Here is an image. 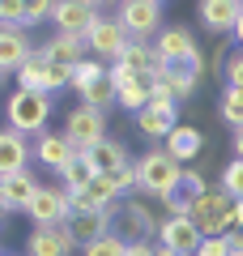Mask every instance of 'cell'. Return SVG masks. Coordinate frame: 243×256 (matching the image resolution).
<instances>
[{
    "instance_id": "cell-1",
    "label": "cell",
    "mask_w": 243,
    "mask_h": 256,
    "mask_svg": "<svg viewBox=\"0 0 243 256\" xmlns=\"http://www.w3.org/2000/svg\"><path fill=\"white\" fill-rule=\"evenodd\" d=\"M136 171H141V192H145V196L166 201V196L184 192V175H188V166H180L162 146H154V150H145V154L136 158Z\"/></svg>"
},
{
    "instance_id": "cell-22",
    "label": "cell",
    "mask_w": 243,
    "mask_h": 256,
    "mask_svg": "<svg viewBox=\"0 0 243 256\" xmlns=\"http://www.w3.org/2000/svg\"><path fill=\"white\" fill-rule=\"evenodd\" d=\"M86 158L94 162V171H98V175H120L128 162H132V158H128V146H124V141H116V137H107L102 146H94Z\"/></svg>"
},
{
    "instance_id": "cell-33",
    "label": "cell",
    "mask_w": 243,
    "mask_h": 256,
    "mask_svg": "<svg viewBox=\"0 0 243 256\" xmlns=\"http://www.w3.org/2000/svg\"><path fill=\"white\" fill-rule=\"evenodd\" d=\"M128 256H158L154 239H128Z\"/></svg>"
},
{
    "instance_id": "cell-24",
    "label": "cell",
    "mask_w": 243,
    "mask_h": 256,
    "mask_svg": "<svg viewBox=\"0 0 243 256\" xmlns=\"http://www.w3.org/2000/svg\"><path fill=\"white\" fill-rule=\"evenodd\" d=\"M94 180H98V171H94V162H90L86 154H77L68 166H64V175H60V184H64L68 192H81V188H90Z\"/></svg>"
},
{
    "instance_id": "cell-36",
    "label": "cell",
    "mask_w": 243,
    "mask_h": 256,
    "mask_svg": "<svg viewBox=\"0 0 243 256\" xmlns=\"http://www.w3.org/2000/svg\"><path fill=\"white\" fill-rule=\"evenodd\" d=\"M158 256H175V252H171V248H162V244H158Z\"/></svg>"
},
{
    "instance_id": "cell-26",
    "label": "cell",
    "mask_w": 243,
    "mask_h": 256,
    "mask_svg": "<svg viewBox=\"0 0 243 256\" xmlns=\"http://www.w3.org/2000/svg\"><path fill=\"white\" fill-rule=\"evenodd\" d=\"M218 116L226 120V128L243 132V90H230V86H226V90H222V102H218Z\"/></svg>"
},
{
    "instance_id": "cell-17",
    "label": "cell",
    "mask_w": 243,
    "mask_h": 256,
    "mask_svg": "<svg viewBox=\"0 0 243 256\" xmlns=\"http://www.w3.org/2000/svg\"><path fill=\"white\" fill-rule=\"evenodd\" d=\"M162 150H166L180 166H192L200 154H205V132H200V128H192V124H180L171 137L162 141Z\"/></svg>"
},
{
    "instance_id": "cell-12",
    "label": "cell",
    "mask_w": 243,
    "mask_h": 256,
    "mask_svg": "<svg viewBox=\"0 0 243 256\" xmlns=\"http://www.w3.org/2000/svg\"><path fill=\"white\" fill-rule=\"evenodd\" d=\"M38 188H43V184H38L30 171H22V175H0V214H26L30 205H34Z\"/></svg>"
},
{
    "instance_id": "cell-29",
    "label": "cell",
    "mask_w": 243,
    "mask_h": 256,
    "mask_svg": "<svg viewBox=\"0 0 243 256\" xmlns=\"http://www.w3.org/2000/svg\"><path fill=\"white\" fill-rule=\"evenodd\" d=\"M86 256H128V239L120 235V230H111L107 239H98V244H90V248H81Z\"/></svg>"
},
{
    "instance_id": "cell-21",
    "label": "cell",
    "mask_w": 243,
    "mask_h": 256,
    "mask_svg": "<svg viewBox=\"0 0 243 256\" xmlns=\"http://www.w3.org/2000/svg\"><path fill=\"white\" fill-rule=\"evenodd\" d=\"M34 158L43 166H52L56 175H64V166L77 158V150L64 141V132H47V137H38V146H34Z\"/></svg>"
},
{
    "instance_id": "cell-28",
    "label": "cell",
    "mask_w": 243,
    "mask_h": 256,
    "mask_svg": "<svg viewBox=\"0 0 243 256\" xmlns=\"http://www.w3.org/2000/svg\"><path fill=\"white\" fill-rule=\"evenodd\" d=\"M218 188H222L226 196H234V201H243V162H239V158H230V162H226Z\"/></svg>"
},
{
    "instance_id": "cell-35",
    "label": "cell",
    "mask_w": 243,
    "mask_h": 256,
    "mask_svg": "<svg viewBox=\"0 0 243 256\" xmlns=\"http://www.w3.org/2000/svg\"><path fill=\"white\" fill-rule=\"evenodd\" d=\"M234 38H239V52H243V18H239V30H234Z\"/></svg>"
},
{
    "instance_id": "cell-11",
    "label": "cell",
    "mask_w": 243,
    "mask_h": 256,
    "mask_svg": "<svg viewBox=\"0 0 243 256\" xmlns=\"http://www.w3.org/2000/svg\"><path fill=\"white\" fill-rule=\"evenodd\" d=\"M30 60H34V43L26 38V30L0 26V77H18Z\"/></svg>"
},
{
    "instance_id": "cell-23",
    "label": "cell",
    "mask_w": 243,
    "mask_h": 256,
    "mask_svg": "<svg viewBox=\"0 0 243 256\" xmlns=\"http://www.w3.org/2000/svg\"><path fill=\"white\" fill-rule=\"evenodd\" d=\"M52 77H56V64L52 60H43V56L34 52V60L26 64L18 73V90H30V94H52ZM56 98V94H52Z\"/></svg>"
},
{
    "instance_id": "cell-18",
    "label": "cell",
    "mask_w": 243,
    "mask_h": 256,
    "mask_svg": "<svg viewBox=\"0 0 243 256\" xmlns=\"http://www.w3.org/2000/svg\"><path fill=\"white\" fill-rule=\"evenodd\" d=\"M116 218H120V210H107V214H72L68 230L77 235L81 248H90V244H98V239H107L111 230H116Z\"/></svg>"
},
{
    "instance_id": "cell-5",
    "label": "cell",
    "mask_w": 243,
    "mask_h": 256,
    "mask_svg": "<svg viewBox=\"0 0 243 256\" xmlns=\"http://www.w3.org/2000/svg\"><path fill=\"white\" fill-rule=\"evenodd\" d=\"M102 18H107V13H102L94 0H56L52 26H56V34H64V38H90Z\"/></svg>"
},
{
    "instance_id": "cell-37",
    "label": "cell",
    "mask_w": 243,
    "mask_h": 256,
    "mask_svg": "<svg viewBox=\"0 0 243 256\" xmlns=\"http://www.w3.org/2000/svg\"><path fill=\"white\" fill-rule=\"evenodd\" d=\"M4 256H18V252H4Z\"/></svg>"
},
{
    "instance_id": "cell-13",
    "label": "cell",
    "mask_w": 243,
    "mask_h": 256,
    "mask_svg": "<svg viewBox=\"0 0 243 256\" xmlns=\"http://www.w3.org/2000/svg\"><path fill=\"white\" fill-rule=\"evenodd\" d=\"M158 244H162V248H171L175 256H196L200 244H205V235L196 230V222H192V218H162Z\"/></svg>"
},
{
    "instance_id": "cell-32",
    "label": "cell",
    "mask_w": 243,
    "mask_h": 256,
    "mask_svg": "<svg viewBox=\"0 0 243 256\" xmlns=\"http://www.w3.org/2000/svg\"><path fill=\"white\" fill-rule=\"evenodd\" d=\"M196 256H230V239H226V235H214V239H205Z\"/></svg>"
},
{
    "instance_id": "cell-6",
    "label": "cell",
    "mask_w": 243,
    "mask_h": 256,
    "mask_svg": "<svg viewBox=\"0 0 243 256\" xmlns=\"http://www.w3.org/2000/svg\"><path fill=\"white\" fill-rule=\"evenodd\" d=\"M154 47H158V60L166 64V68H175V64L205 68V56H200V47H196V34H192V26H166L158 38H154Z\"/></svg>"
},
{
    "instance_id": "cell-34",
    "label": "cell",
    "mask_w": 243,
    "mask_h": 256,
    "mask_svg": "<svg viewBox=\"0 0 243 256\" xmlns=\"http://www.w3.org/2000/svg\"><path fill=\"white\" fill-rule=\"evenodd\" d=\"M234 158L243 162V132H234Z\"/></svg>"
},
{
    "instance_id": "cell-9",
    "label": "cell",
    "mask_w": 243,
    "mask_h": 256,
    "mask_svg": "<svg viewBox=\"0 0 243 256\" xmlns=\"http://www.w3.org/2000/svg\"><path fill=\"white\" fill-rule=\"evenodd\" d=\"M86 43H90V60L120 64V60H124V52L132 47V34L124 30V22H120V18H102Z\"/></svg>"
},
{
    "instance_id": "cell-4",
    "label": "cell",
    "mask_w": 243,
    "mask_h": 256,
    "mask_svg": "<svg viewBox=\"0 0 243 256\" xmlns=\"http://www.w3.org/2000/svg\"><path fill=\"white\" fill-rule=\"evenodd\" d=\"M116 18L124 22V30L132 34V43H154L166 30V9L162 0H124L116 9Z\"/></svg>"
},
{
    "instance_id": "cell-16",
    "label": "cell",
    "mask_w": 243,
    "mask_h": 256,
    "mask_svg": "<svg viewBox=\"0 0 243 256\" xmlns=\"http://www.w3.org/2000/svg\"><path fill=\"white\" fill-rule=\"evenodd\" d=\"M136 128H141V137H150V141H166L180 128V102H158L154 98L150 107L136 116Z\"/></svg>"
},
{
    "instance_id": "cell-19",
    "label": "cell",
    "mask_w": 243,
    "mask_h": 256,
    "mask_svg": "<svg viewBox=\"0 0 243 256\" xmlns=\"http://www.w3.org/2000/svg\"><path fill=\"white\" fill-rule=\"evenodd\" d=\"M38 56L52 60V64H60V68H77L81 60H90V43H86V38H64V34H56V38H47V43L38 47Z\"/></svg>"
},
{
    "instance_id": "cell-10",
    "label": "cell",
    "mask_w": 243,
    "mask_h": 256,
    "mask_svg": "<svg viewBox=\"0 0 243 256\" xmlns=\"http://www.w3.org/2000/svg\"><path fill=\"white\" fill-rule=\"evenodd\" d=\"M77 235L68 230V222L64 226H30L26 235V252L22 256H72L77 252Z\"/></svg>"
},
{
    "instance_id": "cell-30",
    "label": "cell",
    "mask_w": 243,
    "mask_h": 256,
    "mask_svg": "<svg viewBox=\"0 0 243 256\" xmlns=\"http://www.w3.org/2000/svg\"><path fill=\"white\" fill-rule=\"evenodd\" d=\"M222 82L230 86V90H243V52H239V47H234V52H230V60H226Z\"/></svg>"
},
{
    "instance_id": "cell-25",
    "label": "cell",
    "mask_w": 243,
    "mask_h": 256,
    "mask_svg": "<svg viewBox=\"0 0 243 256\" xmlns=\"http://www.w3.org/2000/svg\"><path fill=\"white\" fill-rule=\"evenodd\" d=\"M86 107H94V111H111V107H120V94H116V86H111V73L102 77V82H94V86H86V90L77 94Z\"/></svg>"
},
{
    "instance_id": "cell-2",
    "label": "cell",
    "mask_w": 243,
    "mask_h": 256,
    "mask_svg": "<svg viewBox=\"0 0 243 256\" xmlns=\"http://www.w3.org/2000/svg\"><path fill=\"white\" fill-rule=\"evenodd\" d=\"M52 111H56V98L52 94H30V90H13L9 98V128L22 132V137H47L52 132Z\"/></svg>"
},
{
    "instance_id": "cell-15",
    "label": "cell",
    "mask_w": 243,
    "mask_h": 256,
    "mask_svg": "<svg viewBox=\"0 0 243 256\" xmlns=\"http://www.w3.org/2000/svg\"><path fill=\"white\" fill-rule=\"evenodd\" d=\"M243 18V0H200L196 4V22L214 34H234Z\"/></svg>"
},
{
    "instance_id": "cell-27",
    "label": "cell",
    "mask_w": 243,
    "mask_h": 256,
    "mask_svg": "<svg viewBox=\"0 0 243 256\" xmlns=\"http://www.w3.org/2000/svg\"><path fill=\"white\" fill-rule=\"evenodd\" d=\"M107 73H111V64H102V60H81L77 68H72V94H81L86 86L102 82Z\"/></svg>"
},
{
    "instance_id": "cell-14",
    "label": "cell",
    "mask_w": 243,
    "mask_h": 256,
    "mask_svg": "<svg viewBox=\"0 0 243 256\" xmlns=\"http://www.w3.org/2000/svg\"><path fill=\"white\" fill-rule=\"evenodd\" d=\"M120 218H124V239H154V244H158L162 218L141 201V196H128V201L120 205Z\"/></svg>"
},
{
    "instance_id": "cell-20",
    "label": "cell",
    "mask_w": 243,
    "mask_h": 256,
    "mask_svg": "<svg viewBox=\"0 0 243 256\" xmlns=\"http://www.w3.org/2000/svg\"><path fill=\"white\" fill-rule=\"evenodd\" d=\"M26 162H30V141L13 128H4L0 132V175H22Z\"/></svg>"
},
{
    "instance_id": "cell-7",
    "label": "cell",
    "mask_w": 243,
    "mask_h": 256,
    "mask_svg": "<svg viewBox=\"0 0 243 256\" xmlns=\"http://www.w3.org/2000/svg\"><path fill=\"white\" fill-rule=\"evenodd\" d=\"M26 218L34 226H64L72 218V192L64 184H43L34 196V205L26 210Z\"/></svg>"
},
{
    "instance_id": "cell-8",
    "label": "cell",
    "mask_w": 243,
    "mask_h": 256,
    "mask_svg": "<svg viewBox=\"0 0 243 256\" xmlns=\"http://www.w3.org/2000/svg\"><path fill=\"white\" fill-rule=\"evenodd\" d=\"M111 86H116V94H120V107L132 120L154 102V77H141V73H132V68H124V64H111Z\"/></svg>"
},
{
    "instance_id": "cell-3",
    "label": "cell",
    "mask_w": 243,
    "mask_h": 256,
    "mask_svg": "<svg viewBox=\"0 0 243 256\" xmlns=\"http://www.w3.org/2000/svg\"><path fill=\"white\" fill-rule=\"evenodd\" d=\"M64 141H68L77 154H90L94 146H102L107 141V111H94L86 107V102H77V107L64 116Z\"/></svg>"
},
{
    "instance_id": "cell-31",
    "label": "cell",
    "mask_w": 243,
    "mask_h": 256,
    "mask_svg": "<svg viewBox=\"0 0 243 256\" xmlns=\"http://www.w3.org/2000/svg\"><path fill=\"white\" fill-rule=\"evenodd\" d=\"M209 188H214V184H209L196 166H188V175H184V192H188V196H200V192H209Z\"/></svg>"
}]
</instances>
